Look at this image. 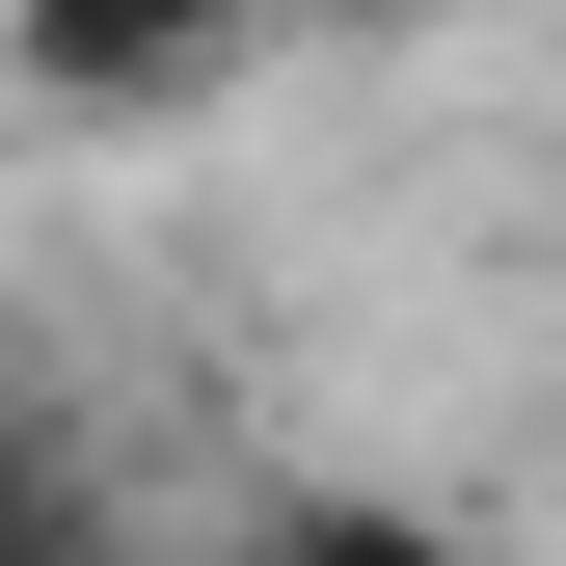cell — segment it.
Here are the masks:
<instances>
[{
    "label": "cell",
    "mask_w": 566,
    "mask_h": 566,
    "mask_svg": "<svg viewBox=\"0 0 566 566\" xmlns=\"http://www.w3.org/2000/svg\"><path fill=\"white\" fill-rule=\"evenodd\" d=\"M0 566H108V485L28 432V405H0Z\"/></svg>",
    "instance_id": "2"
},
{
    "label": "cell",
    "mask_w": 566,
    "mask_h": 566,
    "mask_svg": "<svg viewBox=\"0 0 566 566\" xmlns=\"http://www.w3.org/2000/svg\"><path fill=\"white\" fill-rule=\"evenodd\" d=\"M243 566H485V539H432V513H378V485H324V513H270Z\"/></svg>",
    "instance_id": "3"
},
{
    "label": "cell",
    "mask_w": 566,
    "mask_h": 566,
    "mask_svg": "<svg viewBox=\"0 0 566 566\" xmlns=\"http://www.w3.org/2000/svg\"><path fill=\"white\" fill-rule=\"evenodd\" d=\"M243 28L270 0H0V54L54 108H189V82H243Z\"/></svg>",
    "instance_id": "1"
}]
</instances>
